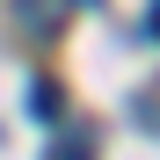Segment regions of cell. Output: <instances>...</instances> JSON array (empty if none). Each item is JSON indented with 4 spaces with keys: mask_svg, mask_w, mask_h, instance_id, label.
I'll list each match as a JSON object with an SVG mask.
<instances>
[{
    "mask_svg": "<svg viewBox=\"0 0 160 160\" xmlns=\"http://www.w3.org/2000/svg\"><path fill=\"white\" fill-rule=\"evenodd\" d=\"M44 160H95V131H66V138L51 146Z\"/></svg>",
    "mask_w": 160,
    "mask_h": 160,
    "instance_id": "obj_1",
    "label": "cell"
},
{
    "mask_svg": "<svg viewBox=\"0 0 160 160\" xmlns=\"http://www.w3.org/2000/svg\"><path fill=\"white\" fill-rule=\"evenodd\" d=\"M29 109H37V117L58 109V88H51V80H29Z\"/></svg>",
    "mask_w": 160,
    "mask_h": 160,
    "instance_id": "obj_2",
    "label": "cell"
},
{
    "mask_svg": "<svg viewBox=\"0 0 160 160\" xmlns=\"http://www.w3.org/2000/svg\"><path fill=\"white\" fill-rule=\"evenodd\" d=\"M146 29H153V37H160V0H153V15H146Z\"/></svg>",
    "mask_w": 160,
    "mask_h": 160,
    "instance_id": "obj_3",
    "label": "cell"
},
{
    "mask_svg": "<svg viewBox=\"0 0 160 160\" xmlns=\"http://www.w3.org/2000/svg\"><path fill=\"white\" fill-rule=\"evenodd\" d=\"M95 8H102V0H95Z\"/></svg>",
    "mask_w": 160,
    "mask_h": 160,
    "instance_id": "obj_4",
    "label": "cell"
}]
</instances>
